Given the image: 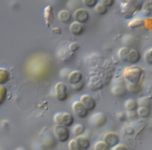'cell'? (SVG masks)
Listing matches in <instances>:
<instances>
[{
	"label": "cell",
	"instance_id": "obj_1",
	"mask_svg": "<svg viewBox=\"0 0 152 150\" xmlns=\"http://www.w3.org/2000/svg\"><path fill=\"white\" fill-rule=\"evenodd\" d=\"M143 7L141 0H129L122 4L121 12L126 19H131L139 12Z\"/></svg>",
	"mask_w": 152,
	"mask_h": 150
},
{
	"label": "cell",
	"instance_id": "obj_2",
	"mask_svg": "<svg viewBox=\"0 0 152 150\" xmlns=\"http://www.w3.org/2000/svg\"><path fill=\"white\" fill-rule=\"evenodd\" d=\"M144 74L143 69L138 66H131L126 68L124 71L125 79L130 84H139Z\"/></svg>",
	"mask_w": 152,
	"mask_h": 150
},
{
	"label": "cell",
	"instance_id": "obj_3",
	"mask_svg": "<svg viewBox=\"0 0 152 150\" xmlns=\"http://www.w3.org/2000/svg\"><path fill=\"white\" fill-rule=\"evenodd\" d=\"M53 135L59 142H67L70 138V132L68 127L62 125H56L53 128Z\"/></svg>",
	"mask_w": 152,
	"mask_h": 150
},
{
	"label": "cell",
	"instance_id": "obj_4",
	"mask_svg": "<svg viewBox=\"0 0 152 150\" xmlns=\"http://www.w3.org/2000/svg\"><path fill=\"white\" fill-rule=\"evenodd\" d=\"M106 123V116L102 112L95 113L89 118V123L94 127H101L104 126Z\"/></svg>",
	"mask_w": 152,
	"mask_h": 150
},
{
	"label": "cell",
	"instance_id": "obj_5",
	"mask_svg": "<svg viewBox=\"0 0 152 150\" xmlns=\"http://www.w3.org/2000/svg\"><path fill=\"white\" fill-rule=\"evenodd\" d=\"M72 110L75 116L81 119L86 118L88 115V110L78 101H74L72 104Z\"/></svg>",
	"mask_w": 152,
	"mask_h": 150
},
{
	"label": "cell",
	"instance_id": "obj_6",
	"mask_svg": "<svg viewBox=\"0 0 152 150\" xmlns=\"http://www.w3.org/2000/svg\"><path fill=\"white\" fill-rule=\"evenodd\" d=\"M66 85L62 82H58L55 85V94L56 98L60 101H65L68 97Z\"/></svg>",
	"mask_w": 152,
	"mask_h": 150
},
{
	"label": "cell",
	"instance_id": "obj_7",
	"mask_svg": "<svg viewBox=\"0 0 152 150\" xmlns=\"http://www.w3.org/2000/svg\"><path fill=\"white\" fill-rule=\"evenodd\" d=\"M103 141L110 148H112L119 143L120 137L115 132H108L103 135Z\"/></svg>",
	"mask_w": 152,
	"mask_h": 150
},
{
	"label": "cell",
	"instance_id": "obj_8",
	"mask_svg": "<svg viewBox=\"0 0 152 150\" xmlns=\"http://www.w3.org/2000/svg\"><path fill=\"white\" fill-rule=\"evenodd\" d=\"M73 17L75 21L83 24L88 20L90 15L87 9L80 8L74 11Z\"/></svg>",
	"mask_w": 152,
	"mask_h": 150
},
{
	"label": "cell",
	"instance_id": "obj_9",
	"mask_svg": "<svg viewBox=\"0 0 152 150\" xmlns=\"http://www.w3.org/2000/svg\"><path fill=\"white\" fill-rule=\"evenodd\" d=\"M88 110H93L96 106V102L94 98L89 94H83L80 97V101Z\"/></svg>",
	"mask_w": 152,
	"mask_h": 150
},
{
	"label": "cell",
	"instance_id": "obj_10",
	"mask_svg": "<svg viewBox=\"0 0 152 150\" xmlns=\"http://www.w3.org/2000/svg\"><path fill=\"white\" fill-rule=\"evenodd\" d=\"M43 17L47 27H50L54 21V14L53 8L51 5H49L45 7L44 9Z\"/></svg>",
	"mask_w": 152,
	"mask_h": 150
},
{
	"label": "cell",
	"instance_id": "obj_11",
	"mask_svg": "<svg viewBox=\"0 0 152 150\" xmlns=\"http://www.w3.org/2000/svg\"><path fill=\"white\" fill-rule=\"evenodd\" d=\"M69 30L73 35L79 36L83 34L85 30V27L83 24L74 21L70 24Z\"/></svg>",
	"mask_w": 152,
	"mask_h": 150
},
{
	"label": "cell",
	"instance_id": "obj_12",
	"mask_svg": "<svg viewBox=\"0 0 152 150\" xmlns=\"http://www.w3.org/2000/svg\"><path fill=\"white\" fill-rule=\"evenodd\" d=\"M82 79L83 74L80 71L78 70H74L71 72L68 76V80L69 82L72 85L81 82Z\"/></svg>",
	"mask_w": 152,
	"mask_h": 150
},
{
	"label": "cell",
	"instance_id": "obj_13",
	"mask_svg": "<svg viewBox=\"0 0 152 150\" xmlns=\"http://www.w3.org/2000/svg\"><path fill=\"white\" fill-rule=\"evenodd\" d=\"M58 20L63 23H67L71 21L72 18L71 13L66 9L61 10L58 14Z\"/></svg>",
	"mask_w": 152,
	"mask_h": 150
},
{
	"label": "cell",
	"instance_id": "obj_14",
	"mask_svg": "<svg viewBox=\"0 0 152 150\" xmlns=\"http://www.w3.org/2000/svg\"><path fill=\"white\" fill-rule=\"evenodd\" d=\"M141 59V54L140 52L136 49H132L128 56V62L131 64L137 63Z\"/></svg>",
	"mask_w": 152,
	"mask_h": 150
},
{
	"label": "cell",
	"instance_id": "obj_15",
	"mask_svg": "<svg viewBox=\"0 0 152 150\" xmlns=\"http://www.w3.org/2000/svg\"><path fill=\"white\" fill-rule=\"evenodd\" d=\"M74 123V117L69 113H62V125L66 127H71Z\"/></svg>",
	"mask_w": 152,
	"mask_h": 150
},
{
	"label": "cell",
	"instance_id": "obj_16",
	"mask_svg": "<svg viewBox=\"0 0 152 150\" xmlns=\"http://www.w3.org/2000/svg\"><path fill=\"white\" fill-rule=\"evenodd\" d=\"M81 150H88L90 146V142L87 137L81 135L76 138Z\"/></svg>",
	"mask_w": 152,
	"mask_h": 150
},
{
	"label": "cell",
	"instance_id": "obj_17",
	"mask_svg": "<svg viewBox=\"0 0 152 150\" xmlns=\"http://www.w3.org/2000/svg\"><path fill=\"white\" fill-rule=\"evenodd\" d=\"M10 73L5 68L0 67V85L7 84L10 79Z\"/></svg>",
	"mask_w": 152,
	"mask_h": 150
},
{
	"label": "cell",
	"instance_id": "obj_18",
	"mask_svg": "<svg viewBox=\"0 0 152 150\" xmlns=\"http://www.w3.org/2000/svg\"><path fill=\"white\" fill-rule=\"evenodd\" d=\"M87 86L90 90L95 91L101 88L102 87V84L99 80H97V76H94L90 78Z\"/></svg>",
	"mask_w": 152,
	"mask_h": 150
},
{
	"label": "cell",
	"instance_id": "obj_19",
	"mask_svg": "<svg viewBox=\"0 0 152 150\" xmlns=\"http://www.w3.org/2000/svg\"><path fill=\"white\" fill-rule=\"evenodd\" d=\"M144 20L141 18H135L129 22V23L128 24V26L130 28L135 30V29L140 28L141 27H144Z\"/></svg>",
	"mask_w": 152,
	"mask_h": 150
},
{
	"label": "cell",
	"instance_id": "obj_20",
	"mask_svg": "<svg viewBox=\"0 0 152 150\" xmlns=\"http://www.w3.org/2000/svg\"><path fill=\"white\" fill-rule=\"evenodd\" d=\"M131 49L128 47H121L118 53V57L120 60L124 62H128V56L130 53Z\"/></svg>",
	"mask_w": 152,
	"mask_h": 150
},
{
	"label": "cell",
	"instance_id": "obj_21",
	"mask_svg": "<svg viewBox=\"0 0 152 150\" xmlns=\"http://www.w3.org/2000/svg\"><path fill=\"white\" fill-rule=\"evenodd\" d=\"M137 103L139 107H144L151 108L152 106V100L150 97H142L138 99Z\"/></svg>",
	"mask_w": 152,
	"mask_h": 150
},
{
	"label": "cell",
	"instance_id": "obj_22",
	"mask_svg": "<svg viewBox=\"0 0 152 150\" xmlns=\"http://www.w3.org/2000/svg\"><path fill=\"white\" fill-rule=\"evenodd\" d=\"M138 104L135 100L130 98L127 100L125 103V108L128 111H134L138 109Z\"/></svg>",
	"mask_w": 152,
	"mask_h": 150
},
{
	"label": "cell",
	"instance_id": "obj_23",
	"mask_svg": "<svg viewBox=\"0 0 152 150\" xmlns=\"http://www.w3.org/2000/svg\"><path fill=\"white\" fill-rule=\"evenodd\" d=\"M112 92L115 96L121 97L126 94V88L122 85H117L113 87Z\"/></svg>",
	"mask_w": 152,
	"mask_h": 150
},
{
	"label": "cell",
	"instance_id": "obj_24",
	"mask_svg": "<svg viewBox=\"0 0 152 150\" xmlns=\"http://www.w3.org/2000/svg\"><path fill=\"white\" fill-rule=\"evenodd\" d=\"M86 131V127L82 124H77L72 129V132L76 137L83 135Z\"/></svg>",
	"mask_w": 152,
	"mask_h": 150
},
{
	"label": "cell",
	"instance_id": "obj_25",
	"mask_svg": "<svg viewBox=\"0 0 152 150\" xmlns=\"http://www.w3.org/2000/svg\"><path fill=\"white\" fill-rule=\"evenodd\" d=\"M137 114L141 118H147L150 116L151 113V108L144 107H139L137 109Z\"/></svg>",
	"mask_w": 152,
	"mask_h": 150
},
{
	"label": "cell",
	"instance_id": "obj_26",
	"mask_svg": "<svg viewBox=\"0 0 152 150\" xmlns=\"http://www.w3.org/2000/svg\"><path fill=\"white\" fill-rule=\"evenodd\" d=\"M127 90L132 94H138L142 90V87L140 84H133L128 83L127 85Z\"/></svg>",
	"mask_w": 152,
	"mask_h": 150
},
{
	"label": "cell",
	"instance_id": "obj_27",
	"mask_svg": "<svg viewBox=\"0 0 152 150\" xmlns=\"http://www.w3.org/2000/svg\"><path fill=\"white\" fill-rule=\"evenodd\" d=\"M94 9L96 13H97L100 15H105L108 11L107 8L102 3L97 4V5L94 7Z\"/></svg>",
	"mask_w": 152,
	"mask_h": 150
},
{
	"label": "cell",
	"instance_id": "obj_28",
	"mask_svg": "<svg viewBox=\"0 0 152 150\" xmlns=\"http://www.w3.org/2000/svg\"><path fill=\"white\" fill-rule=\"evenodd\" d=\"M94 150H110V148L103 141H97L94 145Z\"/></svg>",
	"mask_w": 152,
	"mask_h": 150
},
{
	"label": "cell",
	"instance_id": "obj_29",
	"mask_svg": "<svg viewBox=\"0 0 152 150\" xmlns=\"http://www.w3.org/2000/svg\"><path fill=\"white\" fill-rule=\"evenodd\" d=\"M7 97V90L4 85H0V106L5 101Z\"/></svg>",
	"mask_w": 152,
	"mask_h": 150
},
{
	"label": "cell",
	"instance_id": "obj_30",
	"mask_svg": "<svg viewBox=\"0 0 152 150\" xmlns=\"http://www.w3.org/2000/svg\"><path fill=\"white\" fill-rule=\"evenodd\" d=\"M68 148L69 150H81L76 138L72 139L69 141L68 144Z\"/></svg>",
	"mask_w": 152,
	"mask_h": 150
},
{
	"label": "cell",
	"instance_id": "obj_31",
	"mask_svg": "<svg viewBox=\"0 0 152 150\" xmlns=\"http://www.w3.org/2000/svg\"><path fill=\"white\" fill-rule=\"evenodd\" d=\"M143 12L145 15H148L152 11V1L146 2L142 7Z\"/></svg>",
	"mask_w": 152,
	"mask_h": 150
},
{
	"label": "cell",
	"instance_id": "obj_32",
	"mask_svg": "<svg viewBox=\"0 0 152 150\" xmlns=\"http://www.w3.org/2000/svg\"><path fill=\"white\" fill-rule=\"evenodd\" d=\"M145 61L149 65H152V48H150L144 54Z\"/></svg>",
	"mask_w": 152,
	"mask_h": 150
},
{
	"label": "cell",
	"instance_id": "obj_33",
	"mask_svg": "<svg viewBox=\"0 0 152 150\" xmlns=\"http://www.w3.org/2000/svg\"><path fill=\"white\" fill-rule=\"evenodd\" d=\"M144 27L147 31H152V17H148L144 20Z\"/></svg>",
	"mask_w": 152,
	"mask_h": 150
},
{
	"label": "cell",
	"instance_id": "obj_34",
	"mask_svg": "<svg viewBox=\"0 0 152 150\" xmlns=\"http://www.w3.org/2000/svg\"><path fill=\"white\" fill-rule=\"evenodd\" d=\"M83 2L87 7L90 8L95 7L98 4L97 0H83Z\"/></svg>",
	"mask_w": 152,
	"mask_h": 150
},
{
	"label": "cell",
	"instance_id": "obj_35",
	"mask_svg": "<svg viewBox=\"0 0 152 150\" xmlns=\"http://www.w3.org/2000/svg\"><path fill=\"white\" fill-rule=\"evenodd\" d=\"M53 121L56 125H62V113H57L54 115Z\"/></svg>",
	"mask_w": 152,
	"mask_h": 150
},
{
	"label": "cell",
	"instance_id": "obj_36",
	"mask_svg": "<svg viewBox=\"0 0 152 150\" xmlns=\"http://www.w3.org/2000/svg\"><path fill=\"white\" fill-rule=\"evenodd\" d=\"M80 44L78 43L75 42H71L69 44L68 49L71 52H74L77 51L80 48Z\"/></svg>",
	"mask_w": 152,
	"mask_h": 150
},
{
	"label": "cell",
	"instance_id": "obj_37",
	"mask_svg": "<svg viewBox=\"0 0 152 150\" xmlns=\"http://www.w3.org/2000/svg\"><path fill=\"white\" fill-rule=\"evenodd\" d=\"M84 87V83L83 81H81L77 84L72 85V89L76 91H81Z\"/></svg>",
	"mask_w": 152,
	"mask_h": 150
},
{
	"label": "cell",
	"instance_id": "obj_38",
	"mask_svg": "<svg viewBox=\"0 0 152 150\" xmlns=\"http://www.w3.org/2000/svg\"><path fill=\"white\" fill-rule=\"evenodd\" d=\"M101 2L102 4H103L107 8L111 7L115 3V1L113 0H102Z\"/></svg>",
	"mask_w": 152,
	"mask_h": 150
},
{
	"label": "cell",
	"instance_id": "obj_39",
	"mask_svg": "<svg viewBox=\"0 0 152 150\" xmlns=\"http://www.w3.org/2000/svg\"><path fill=\"white\" fill-rule=\"evenodd\" d=\"M112 150H128L127 147L122 143H119L116 146L112 148Z\"/></svg>",
	"mask_w": 152,
	"mask_h": 150
},
{
	"label": "cell",
	"instance_id": "obj_40",
	"mask_svg": "<svg viewBox=\"0 0 152 150\" xmlns=\"http://www.w3.org/2000/svg\"><path fill=\"white\" fill-rule=\"evenodd\" d=\"M52 31L54 32V33H56V34H61V29L59 28H58V27H55V28H52Z\"/></svg>",
	"mask_w": 152,
	"mask_h": 150
}]
</instances>
